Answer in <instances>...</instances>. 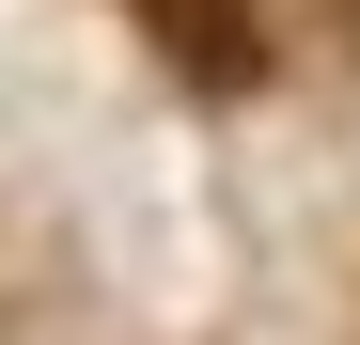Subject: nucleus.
Here are the masks:
<instances>
[{
  "label": "nucleus",
  "instance_id": "f03ea898",
  "mask_svg": "<svg viewBox=\"0 0 360 345\" xmlns=\"http://www.w3.org/2000/svg\"><path fill=\"white\" fill-rule=\"evenodd\" d=\"M329 32H345V47H360V0H329Z\"/></svg>",
  "mask_w": 360,
  "mask_h": 345
},
{
  "label": "nucleus",
  "instance_id": "f257e3e1",
  "mask_svg": "<svg viewBox=\"0 0 360 345\" xmlns=\"http://www.w3.org/2000/svg\"><path fill=\"white\" fill-rule=\"evenodd\" d=\"M126 16L157 32V63L204 79V94H251L266 79V0H126Z\"/></svg>",
  "mask_w": 360,
  "mask_h": 345
}]
</instances>
